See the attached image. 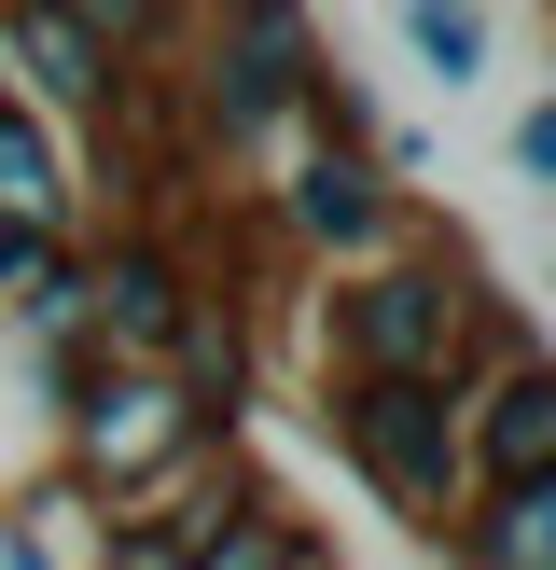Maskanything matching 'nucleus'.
<instances>
[{"label": "nucleus", "instance_id": "obj_1", "mask_svg": "<svg viewBox=\"0 0 556 570\" xmlns=\"http://www.w3.org/2000/svg\"><path fill=\"white\" fill-rule=\"evenodd\" d=\"M334 70V28L292 14V0H222V14H181V70H167V126H181V181L209 167H250L265 181L306 126V83Z\"/></svg>", "mask_w": 556, "mask_h": 570}, {"label": "nucleus", "instance_id": "obj_2", "mask_svg": "<svg viewBox=\"0 0 556 570\" xmlns=\"http://www.w3.org/2000/svg\"><path fill=\"white\" fill-rule=\"evenodd\" d=\"M500 278L473 265L459 223H417L389 265H348L306 293V348L320 376H376V390H459L473 376V321H487Z\"/></svg>", "mask_w": 556, "mask_h": 570}, {"label": "nucleus", "instance_id": "obj_3", "mask_svg": "<svg viewBox=\"0 0 556 570\" xmlns=\"http://www.w3.org/2000/svg\"><path fill=\"white\" fill-rule=\"evenodd\" d=\"M209 473H222V445L181 417V390H167L153 362H98V376L56 404V488H70L98 529L167 515V501L209 488Z\"/></svg>", "mask_w": 556, "mask_h": 570}, {"label": "nucleus", "instance_id": "obj_4", "mask_svg": "<svg viewBox=\"0 0 556 570\" xmlns=\"http://www.w3.org/2000/svg\"><path fill=\"white\" fill-rule=\"evenodd\" d=\"M320 445H334V473H348L404 543L445 557V529H459V501H473V473H459V390L320 376Z\"/></svg>", "mask_w": 556, "mask_h": 570}, {"label": "nucleus", "instance_id": "obj_5", "mask_svg": "<svg viewBox=\"0 0 556 570\" xmlns=\"http://www.w3.org/2000/svg\"><path fill=\"white\" fill-rule=\"evenodd\" d=\"M417 195H389V167L361 154V139H292V154L265 167V237L292 250L306 278H348V265H389V250L417 237Z\"/></svg>", "mask_w": 556, "mask_h": 570}, {"label": "nucleus", "instance_id": "obj_6", "mask_svg": "<svg viewBox=\"0 0 556 570\" xmlns=\"http://www.w3.org/2000/svg\"><path fill=\"white\" fill-rule=\"evenodd\" d=\"M70 293H83V334H98V362H167V334H181V306L209 293V265H195V237L181 223H83V265H70Z\"/></svg>", "mask_w": 556, "mask_h": 570}, {"label": "nucleus", "instance_id": "obj_7", "mask_svg": "<svg viewBox=\"0 0 556 570\" xmlns=\"http://www.w3.org/2000/svg\"><path fill=\"white\" fill-rule=\"evenodd\" d=\"M265 306H278V293H222V278H209V293L181 306V334H167V362H153L222 460L250 445V404H265Z\"/></svg>", "mask_w": 556, "mask_h": 570}, {"label": "nucleus", "instance_id": "obj_8", "mask_svg": "<svg viewBox=\"0 0 556 570\" xmlns=\"http://www.w3.org/2000/svg\"><path fill=\"white\" fill-rule=\"evenodd\" d=\"M0 83H14V111H42L56 139L111 126V98H126V70H111V42H98L83 0H0Z\"/></svg>", "mask_w": 556, "mask_h": 570}, {"label": "nucleus", "instance_id": "obj_9", "mask_svg": "<svg viewBox=\"0 0 556 570\" xmlns=\"http://www.w3.org/2000/svg\"><path fill=\"white\" fill-rule=\"evenodd\" d=\"M459 473L473 488H556V348L459 390Z\"/></svg>", "mask_w": 556, "mask_h": 570}, {"label": "nucleus", "instance_id": "obj_10", "mask_svg": "<svg viewBox=\"0 0 556 570\" xmlns=\"http://www.w3.org/2000/svg\"><path fill=\"white\" fill-rule=\"evenodd\" d=\"M0 237H83V167L42 111L0 98Z\"/></svg>", "mask_w": 556, "mask_h": 570}, {"label": "nucleus", "instance_id": "obj_11", "mask_svg": "<svg viewBox=\"0 0 556 570\" xmlns=\"http://www.w3.org/2000/svg\"><path fill=\"white\" fill-rule=\"evenodd\" d=\"M389 56H404L431 98H473V83L500 70V14L487 0H404V14H389Z\"/></svg>", "mask_w": 556, "mask_h": 570}, {"label": "nucleus", "instance_id": "obj_12", "mask_svg": "<svg viewBox=\"0 0 556 570\" xmlns=\"http://www.w3.org/2000/svg\"><path fill=\"white\" fill-rule=\"evenodd\" d=\"M445 570H556V488H473L445 529Z\"/></svg>", "mask_w": 556, "mask_h": 570}, {"label": "nucleus", "instance_id": "obj_13", "mask_svg": "<svg viewBox=\"0 0 556 570\" xmlns=\"http://www.w3.org/2000/svg\"><path fill=\"white\" fill-rule=\"evenodd\" d=\"M195 570H334V557H320V529H306L278 488H237V501H222V529L195 543Z\"/></svg>", "mask_w": 556, "mask_h": 570}, {"label": "nucleus", "instance_id": "obj_14", "mask_svg": "<svg viewBox=\"0 0 556 570\" xmlns=\"http://www.w3.org/2000/svg\"><path fill=\"white\" fill-rule=\"evenodd\" d=\"M70 515H83V501L56 488V473H42V488H14V501H0V570H70V543H56ZM83 529H98V515H83Z\"/></svg>", "mask_w": 556, "mask_h": 570}, {"label": "nucleus", "instance_id": "obj_15", "mask_svg": "<svg viewBox=\"0 0 556 570\" xmlns=\"http://www.w3.org/2000/svg\"><path fill=\"white\" fill-rule=\"evenodd\" d=\"M500 154H515V181H528V195L556 209V83H543V98H515V126H500Z\"/></svg>", "mask_w": 556, "mask_h": 570}, {"label": "nucleus", "instance_id": "obj_16", "mask_svg": "<svg viewBox=\"0 0 556 570\" xmlns=\"http://www.w3.org/2000/svg\"><path fill=\"white\" fill-rule=\"evenodd\" d=\"M0 98H14V83H0Z\"/></svg>", "mask_w": 556, "mask_h": 570}]
</instances>
